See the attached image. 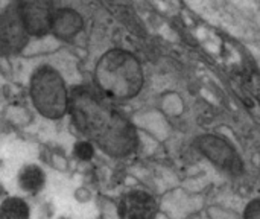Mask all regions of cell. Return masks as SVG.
Returning a JSON list of instances; mask_svg holds the SVG:
<instances>
[{"label": "cell", "mask_w": 260, "mask_h": 219, "mask_svg": "<svg viewBox=\"0 0 260 219\" xmlns=\"http://www.w3.org/2000/svg\"><path fill=\"white\" fill-rule=\"evenodd\" d=\"M29 90L32 104L41 116L61 119L69 113V91L62 76L53 67H38L30 78Z\"/></svg>", "instance_id": "3"}, {"label": "cell", "mask_w": 260, "mask_h": 219, "mask_svg": "<svg viewBox=\"0 0 260 219\" xmlns=\"http://www.w3.org/2000/svg\"><path fill=\"white\" fill-rule=\"evenodd\" d=\"M29 38L17 3L9 5L0 17V49L6 53H18Z\"/></svg>", "instance_id": "4"}, {"label": "cell", "mask_w": 260, "mask_h": 219, "mask_svg": "<svg viewBox=\"0 0 260 219\" xmlns=\"http://www.w3.org/2000/svg\"><path fill=\"white\" fill-rule=\"evenodd\" d=\"M30 210L24 200L11 197L0 204V219H29Z\"/></svg>", "instance_id": "9"}, {"label": "cell", "mask_w": 260, "mask_h": 219, "mask_svg": "<svg viewBox=\"0 0 260 219\" xmlns=\"http://www.w3.org/2000/svg\"><path fill=\"white\" fill-rule=\"evenodd\" d=\"M23 24L29 37H44L50 32L55 6L50 2H20L17 3Z\"/></svg>", "instance_id": "5"}, {"label": "cell", "mask_w": 260, "mask_h": 219, "mask_svg": "<svg viewBox=\"0 0 260 219\" xmlns=\"http://www.w3.org/2000/svg\"><path fill=\"white\" fill-rule=\"evenodd\" d=\"M94 81L104 98L128 101L140 93L143 87V70L133 53L113 49L99 58L94 69Z\"/></svg>", "instance_id": "2"}, {"label": "cell", "mask_w": 260, "mask_h": 219, "mask_svg": "<svg viewBox=\"0 0 260 219\" xmlns=\"http://www.w3.org/2000/svg\"><path fill=\"white\" fill-rule=\"evenodd\" d=\"M69 113L79 133L96 143L105 154L122 159L137 148L131 122L98 91L79 87L69 96Z\"/></svg>", "instance_id": "1"}, {"label": "cell", "mask_w": 260, "mask_h": 219, "mask_svg": "<svg viewBox=\"0 0 260 219\" xmlns=\"http://www.w3.org/2000/svg\"><path fill=\"white\" fill-rule=\"evenodd\" d=\"M84 27L82 17L70 8H59L55 9L52 17V27L50 32L61 38V40H70L76 37Z\"/></svg>", "instance_id": "7"}, {"label": "cell", "mask_w": 260, "mask_h": 219, "mask_svg": "<svg viewBox=\"0 0 260 219\" xmlns=\"http://www.w3.org/2000/svg\"><path fill=\"white\" fill-rule=\"evenodd\" d=\"M46 175L37 165H26L18 174V186L27 194H37L44 187Z\"/></svg>", "instance_id": "8"}, {"label": "cell", "mask_w": 260, "mask_h": 219, "mask_svg": "<svg viewBox=\"0 0 260 219\" xmlns=\"http://www.w3.org/2000/svg\"><path fill=\"white\" fill-rule=\"evenodd\" d=\"M117 213L120 219H155L158 204L155 198L145 191H129L122 195Z\"/></svg>", "instance_id": "6"}, {"label": "cell", "mask_w": 260, "mask_h": 219, "mask_svg": "<svg viewBox=\"0 0 260 219\" xmlns=\"http://www.w3.org/2000/svg\"><path fill=\"white\" fill-rule=\"evenodd\" d=\"M93 154H94V149H93V145L90 142H79L75 145V155L79 160L88 162V160H91Z\"/></svg>", "instance_id": "10"}, {"label": "cell", "mask_w": 260, "mask_h": 219, "mask_svg": "<svg viewBox=\"0 0 260 219\" xmlns=\"http://www.w3.org/2000/svg\"><path fill=\"white\" fill-rule=\"evenodd\" d=\"M244 219H260V203L259 200H253L247 209H245V213H244Z\"/></svg>", "instance_id": "11"}]
</instances>
